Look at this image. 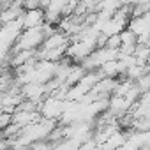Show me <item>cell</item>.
Returning a JSON list of instances; mask_svg holds the SVG:
<instances>
[{"label": "cell", "instance_id": "cell-1", "mask_svg": "<svg viewBox=\"0 0 150 150\" xmlns=\"http://www.w3.org/2000/svg\"><path fill=\"white\" fill-rule=\"evenodd\" d=\"M42 39H44L42 25L41 27H32V28H23L18 34L14 44L11 46V53L16 51V50H35V48L41 46Z\"/></svg>", "mask_w": 150, "mask_h": 150}, {"label": "cell", "instance_id": "cell-2", "mask_svg": "<svg viewBox=\"0 0 150 150\" xmlns=\"http://www.w3.org/2000/svg\"><path fill=\"white\" fill-rule=\"evenodd\" d=\"M21 27L23 28H32V27H41L44 23V9L34 7V9H23L20 16Z\"/></svg>", "mask_w": 150, "mask_h": 150}, {"label": "cell", "instance_id": "cell-3", "mask_svg": "<svg viewBox=\"0 0 150 150\" xmlns=\"http://www.w3.org/2000/svg\"><path fill=\"white\" fill-rule=\"evenodd\" d=\"M134 83H136V87H138L139 92H148V88H150V74L148 72L141 74L139 78L134 80Z\"/></svg>", "mask_w": 150, "mask_h": 150}, {"label": "cell", "instance_id": "cell-4", "mask_svg": "<svg viewBox=\"0 0 150 150\" xmlns=\"http://www.w3.org/2000/svg\"><path fill=\"white\" fill-rule=\"evenodd\" d=\"M120 35L118 34H111V35H108L106 37V42H104V46L106 48H111V50H118L120 48Z\"/></svg>", "mask_w": 150, "mask_h": 150}, {"label": "cell", "instance_id": "cell-5", "mask_svg": "<svg viewBox=\"0 0 150 150\" xmlns=\"http://www.w3.org/2000/svg\"><path fill=\"white\" fill-rule=\"evenodd\" d=\"M9 122H11V113L0 110V131H4V127L9 125Z\"/></svg>", "mask_w": 150, "mask_h": 150}]
</instances>
